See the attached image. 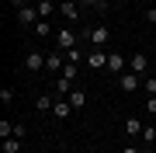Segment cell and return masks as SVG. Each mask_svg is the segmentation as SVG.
<instances>
[{
	"label": "cell",
	"instance_id": "obj_5",
	"mask_svg": "<svg viewBox=\"0 0 156 153\" xmlns=\"http://www.w3.org/2000/svg\"><path fill=\"white\" fill-rule=\"evenodd\" d=\"M24 70H28V73H42V70H45V56H42L38 49L24 56Z\"/></svg>",
	"mask_w": 156,
	"mask_h": 153
},
{
	"label": "cell",
	"instance_id": "obj_28",
	"mask_svg": "<svg viewBox=\"0 0 156 153\" xmlns=\"http://www.w3.org/2000/svg\"><path fill=\"white\" fill-rule=\"evenodd\" d=\"M122 153H139V150H135V146H125V150H122Z\"/></svg>",
	"mask_w": 156,
	"mask_h": 153
},
{
	"label": "cell",
	"instance_id": "obj_10",
	"mask_svg": "<svg viewBox=\"0 0 156 153\" xmlns=\"http://www.w3.org/2000/svg\"><path fill=\"white\" fill-rule=\"evenodd\" d=\"M59 14L66 17V21H76V17H80V4H76V0H62V4H59Z\"/></svg>",
	"mask_w": 156,
	"mask_h": 153
},
{
	"label": "cell",
	"instance_id": "obj_22",
	"mask_svg": "<svg viewBox=\"0 0 156 153\" xmlns=\"http://www.w3.org/2000/svg\"><path fill=\"white\" fill-rule=\"evenodd\" d=\"M0 101L11 104V101H14V87H0Z\"/></svg>",
	"mask_w": 156,
	"mask_h": 153
},
{
	"label": "cell",
	"instance_id": "obj_9",
	"mask_svg": "<svg viewBox=\"0 0 156 153\" xmlns=\"http://www.w3.org/2000/svg\"><path fill=\"white\" fill-rule=\"evenodd\" d=\"M45 73H62V49L45 56Z\"/></svg>",
	"mask_w": 156,
	"mask_h": 153
},
{
	"label": "cell",
	"instance_id": "obj_13",
	"mask_svg": "<svg viewBox=\"0 0 156 153\" xmlns=\"http://www.w3.org/2000/svg\"><path fill=\"white\" fill-rule=\"evenodd\" d=\"M0 150H4V153H21V139H17V136L0 139Z\"/></svg>",
	"mask_w": 156,
	"mask_h": 153
},
{
	"label": "cell",
	"instance_id": "obj_26",
	"mask_svg": "<svg viewBox=\"0 0 156 153\" xmlns=\"http://www.w3.org/2000/svg\"><path fill=\"white\" fill-rule=\"evenodd\" d=\"M146 21H156V7H146Z\"/></svg>",
	"mask_w": 156,
	"mask_h": 153
},
{
	"label": "cell",
	"instance_id": "obj_24",
	"mask_svg": "<svg viewBox=\"0 0 156 153\" xmlns=\"http://www.w3.org/2000/svg\"><path fill=\"white\" fill-rule=\"evenodd\" d=\"M146 111H149V115H156V94H149V97H146Z\"/></svg>",
	"mask_w": 156,
	"mask_h": 153
},
{
	"label": "cell",
	"instance_id": "obj_8",
	"mask_svg": "<svg viewBox=\"0 0 156 153\" xmlns=\"http://www.w3.org/2000/svg\"><path fill=\"white\" fill-rule=\"evenodd\" d=\"M128 70H132V73H146V70H149L146 52H132V56H128Z\"/></svg>",
	"mask_w": 156,
	"mask_h": 153
},
{
	"label": "cell",
	"instance_id": "obj_14",
	"mask_svg": "<svg viewBox=\"0 0 156 153\" xmlns=\"http://www.w3.org/2000/svg\"><path fill=\"white\" fill-rule=\"evenodd\" d=\"M142 129H146V125L139 118H125V136H142Z\"/></svg>",
	"mask_w": 156,
	"mask_h": 153
},
{
	"label": "cell",
	"instance_id": "obj_15",
	"mask_svg": "<svg viewBox=\"0 0 156 153\" xmlns=\"http://www.w3.org/2000/svg\"><path fill=\"white\" fill-rule=\"evenodd\" d=\"M35 35H38V38H49V35H52V24L45 21V17H42V21H35Z\"/></svg>",
	"mask_w": 156,
	"mask_h": 153
},
{
	"label": "cell",
	"instance_id": "obj_23",
	"mask_svg": "<svg viewBox=\"0 0 156 153\" xmlns=\"http://www.w3.org/2000/svg\"><path fill=\"white\" fill-rule=\"evenodd\" d=\"M7 136H14V125L4 118V122H0V139H7Z\"/></svg>",
	"mask_w": 156,
	"mask_h": 153
},
{
	"label": "cell",
	"instance_id": "obj_27",
	"mask_svg": "<svg viewBox=\"0 0 156 153\" xmlns=\"http://www.w3.org/2000/svg\"><path fill=\"white\" fill-rule=\"evenodd\" d=\"M0 4H14V7H24L28 0H0Z\"/></svg>",
	"mask_w": 156,
	"mask_h": 153
},
{
	"label": "cell",
	"instance_id": "obj_21",
	"mask_svg": "<svg viewBox=\"0 0 156 153\" xmlns=\"http://www.w3.org/2000/svg\"><path fill=\"white\" fill-rule=\"evenodd\" d=\"M142 139H146V146H153V143H156V129H153V125H146V129H142Z\"/></svg>",
	"mask_w": 156,
	"mask_h": 153
},
{
	"label": "cell",
	"instance_id": "obj_2",
	"mask_svg": "<svg viewBox=\"0 0 156 153\" xmlns=\"http://www.w3.org/2000/svg\"><path fill=\"white\" fill-rule=\"evenodd\" d=\"M73 77H76V63H66L62 73L56 77V94H59V97H69V94H73Z\"/></svg>",
	"mask_w": 156,
	"mask_h": 153
},
{
	"label": "cell",
	"instance_id": "obj_7",
	"mask_svg": "<svg viewBox=\"0 0 156 153\" xmlns=\"http://www.w3.org/2000/svg\"><path fill=\"white\" fill-rule=\"evenodd\" d=\"M87 66H90V70H104V66H108V52H104V49H90V52H87Z\"/></svg>",
	"mask_w": 156,
	"mask_h": 153
},
{
	"label": "cell",
	"instance_id": "obj_20",
	"mask_svg": "<svg viewBox=\"0 0 156 153\" xmlns=\"http://www.w3.org/2000/svg\"><path fill=\"white\" fill-rule=\"evenodd\" d=\"M80 59H87L83 49H66V63H80Z\"/></svg>",
	"mask_w": 156,
	"mask_h": 153
},
{
	"label": "cell",
	"instance_id": "obj_11",
	"mask_svg": "<svg viewBox=\"0 0 156 153\" xmlns=\"http://www.w3.org/2000/svg\"><path fill=\"white\" fill-rule=\"evenodd\" d=\"M52 115H56V118H69V115H73L69 97H56V104H52Z\"/></svg>",
	"mask_w": 156,
	"mask_h": 153
},
{
	"label": "cell",
	"instance_id": "obj_6",
	"mask_svg": "<svg viewBox=\"0 0 156 153\" xmlns=\"http://www.w3.org/2000/svg\"><path fill=\"white\" fill-rule=\"evenodd\" d=\"M17 21L21 24H35V21H42V14H38V7L24 4V7H17Z\"/></svg>",
	"mask_w": 156,
	"mask_h": 153
},
{
	"label": "cell",
	"instance_id": "obj_4",
	"mask_svg": "<svg viewBox=\"0 0 156 153\" xmlns=\"http://www.w3.org/2000/svg\"><path fill=\"white\" fill-rule=\"evenodd\" d=\"M76 42H80V31H73V28H59L56 31V46L66 52V49H76Z\"/></svg>",
	"mask_w": 156,
	"mask_h": 153
},
{
	"label": "cell",
	"instance_id": "obj_25",
	"mask_svg": "<svg viewBox=\"0 0 156 153\" xmlns=\"http://www.w3.org/2000/svg\"><path fill=\"white\" fill-rule=\"evenodd\" d=\"M146 94H156V77H146Z\"/></svg>",
	"mask_w": 156,
	"mask_h": 153
},
{
	"label": "cell",
	"instance_id": "obj_16",
	"mask_svg": "<svg viewBox=\"0 0 156 153\" xmlns=\"http://www.w3.org/2000/svg\"><path fill=\"white\" fill-rule=\"evenodd\" d=\"M76 4L80 7H94V11H101V14L108 11V0H76Z\"/></svg>",
	"mask_w": 156,
	"mask_h": 153
},
{
	"label": "cell",
	"instance_id": "obj_3",
	"mask_svg": "<svg viewBox=\"0 0 156 153\" xmlns=\"http://www.w3.org/2000/svg\"><path fill=\"white\" fill-rule=\"evenodd\" d=\"M139 77H142V73H132V70H128V73H118V91H122V94H135L139 84H142Z\"/></svg>",
	"mask_w": 156,
	"mask_h": 153
},
{
	"label": "cell",
	"instance_id": "obj_19",
	"mask_svg": "<svg viewBox=\"0 0 156 153\" xmlns=\"http://www.w3.org/2000/svg\"><path fill=\"white\" fill-rule=\"evenodd\" d=\"M52 104H56V101H52L49 94H42L38 101H35V108H38V111H52Z\"/></svg>",
	"mask_w": 156,
	"mask_h": 153
},
{
	"label": "cell",
	"instance_id": "obj_29",
	"mask_svg": "<svg viewBox=\"0 0 156 153\" xmlns=\"http://www.w3.org/2000/svg\"><path fill=\"white\" fill-rule=\"evenodd\" d=\"M139 4H149V0H139Z\"/></svg>",
	"mask_w": 156,
	"mask_h": 153
},
{
	"label": "cell",
	"instance_id": "obj_12",
	"mask_svg": "<svg viewBox=\"0 0 156 153\" xmlns=\"http://www.w3.org/2000/svg\"><path fill=\"white\" fill-rule=\"evenodd\" d=\"M125 66H128V59L122 52H111V56H108V70H111V73H125Z\"/></svg>",
	"mask_w": 156,
	"mask_h": 153
},
{
	"label": "cell",
	"instance_id": "obj_1",
	"mask_svg": "<svg viewBox=\"0 0 156 153\" xmlns=\"http://www.w3.org/2000/svg\"><path fill=\"white\" fill-rule=\"evenodd\" d=\"M80 38H83V42H90L94 49H104L108 42H111V28H108V24H90V28H83V31H80Z\"/></svg>",
	"mask_w": 156,
	"mask_h": 153
},
{
	"label": "cell",
	"instance_id": "obj_17",
	"mask_svg": "<svg viewBox=\"0 0 156 153\" xmlns=\"http://www.w3.org/2000/svg\"><path fill=\"white\" fill-rule=\"evenodd\" d=\"M83 101H87V94H83V91H73V94H69V104H73V111H76V108H83Z\"/></svg>",
	"mask_w": 156,
	"mask_h": 153
},
{
	"label": "cell",
	"instance_id": "obj_18",
	"mask_svg": "<svg viewBox=\"0 0 156 153\" xmlns=\"http://www.w3.org/2000/svg\"><path fill=\"white\" fill-rule=\"evenodd\" d=\"M35 7H38V14H42V17H49L52 11H56V4H52V0H38Z\"/></svg>",
	"mask_w": 156,
	"mask_h": 153
}]
</instances>
